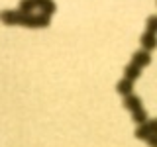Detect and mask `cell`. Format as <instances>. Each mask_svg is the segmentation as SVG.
I'll list each match as a JSON object with an SVG mask.
<instances>
[{
	"label": "cell",
	"mask_w": 157,
	"mask_h": 147,
	"mask_svg": "<svg viewBox=\"0 0 157 147\" xmlns=\"http://www.w3.org/2000/svg\"><path fill=\"white\" fill-rule=\"evenodd\" d=\"M0 22H4L6 26H24V28H47L49 26V16L45 14H24L20 10H4L0 12Z\"/></svg>",
	"instance_id": "6da1fadb"
},
{
	"label": "cell",
	"mask_w": 157,
	"mask_h": 147,
	"mask_svg": "<svg viewBox=\"0 0 157 147\" xmlns=\"http://www.w3.org/2000/svg\"><path fill=\"white\" fill-rule=\"evenodd\" d=\"M124 106L128 108V110H132L136 124H144V122H147V112L144 110L141 100H140L136 94H126V96H124Z\"/></svg>",
	"instance_id": "7a4b0ae2"
},
{
	"label": "cell",
	"mask_w": 157,
	"mask_h": 147,
	"mask_svg": "<svg viewBox=\"0 0 157 147\" xmlns=\"http://www.w3.org/2000/svg\"><path fill=\"white\" fill-rule=\"evenodd\" d=\"M155 33H157V18H155V16H149V20H147V29H145L144 36L140 37L144 51L149 53V51H153V49H155V45H157Z\"/></svg>",
	"instance_id": "3957f363"
},
{
	"label": "cell",
	"mask_w": 157,
	"mask_h": 147,
	"mask_svg": "<svg viewBox=\"0 0 157 147\" xmlns=\"http://www.w3.org/2000/svg\"><path fill=\"white\" fill-rule=\"evenodd\" d=\"M155 130H157L155 120H147L144 124H140V127L136 131V137L137 139H145L149 143V147H155L157 145V131Z\"/></svg>",
	"instance_id": "277c9868"
},
{
	"label": "cell",
	"mask_w": 157,
	"mask_h": 147,
	"mask_svg": "<svg viewBox=\"0 0 157 147\" xmlns=\"http://www.w3.org/2000/svg\"><path fill=\"white\" fill-rule=\"evenodd\" d=\"M151 63V55L147 51H136L134 57H132V65H136L137 69H144Z\"/></svg>",
	"instance_id": "5b68a950"
},
{
	"label": "cell",
	"mask_w": 157,
	"mask_h": 147,
	"mask_svg": "<svg viewBox=\"0 0 157 147\" xmlns=\"http://www.w3.org/2000/svg\"><path fill=\"white\" fill-rule=\"evenodd\" d=\"M36 4H37V8L41 10V14H45V16H49V18H51V14L57 10L53 0H36Z\"/></svg>",
	"instance_id": "8992f818"
},
{
	"label": "cell",
	"mask_w": 157,
	"mask_h": 147,
	"mask_svg": "<svg viewBox=\"0 0 157 147\" xmlns=\"http://www.w3.org/2000/svg\"><path fill=\"white\" fill-rule=\"evenodd\" d=\"M116 90L120 92L122 96H126V94H132V90H134V85H132V81H128V78H122V81L116 85Z\"/></svg>",
	"instance_id": "52a82bcc"
},
{
	"label": "cell",
	"mask_w": 157,
	"mask_h": 147,
	"mask_svg": "<svg viewBox=\"0 0 157 147\" xmlns=\"http://www.w3.org/2000/svg\"><path fill=\"white\" fill-rule=\"evenodd\" d=\"M140 75H141V69H137L136 65H132V63L124 69V78H128V81H132V82H134Z\"/></svg>",
	"instance_id": "ba28073f"
},
{
	"label": "cell",
	"mask_w": 157,
	"mask_h": 147,
	"mask_svg": "<svg viewBox=\"0 0 157 147\" xmlns=\"http://www.w3.org/2000/svg\"><path fill=\"white\" fill-rule=\"evenodd\" d=\"M37 8V4H36V0H20V12H24V14H33V10Z\"/></svg>",
	"instance_id": "9c48e42d"
}]
</instances>
